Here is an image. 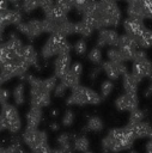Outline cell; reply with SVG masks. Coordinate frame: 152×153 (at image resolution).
Instances as JSON below:
<instances>
[{
	"label": "cell",
	"mask_w": 152,
	"mask_h": 153,
	"mask_svg": "<svg viewBox=\"0 0 152 153\" xmlns=\"http://www.w3.org/2000/svg\"><path fill=\"white\" fill-rule=\"evenodd\" d=\"M135 140L136 139L128 126L113 128L102 139V148L104 153H117L130 149Z\"/></svg>",
	"instance_id": "6da1fadb"
},
{
	"label": "cell",
	"mask_w": 152,
	"mask_h": 153,
	"mask_svg": "<svg viewBox=\"0 0 152 153\" xmlns=\"http://www.w3.org/2000/svg\"><path fill=\"white\" fill-rule=\"evenodd\" d=\"M102 102V97L95 90L86 86H77L71 90L68 98L66 99V104L72 106H84V105H97Z\"/></svg>",
	"instance_id": "7a4b0ae2"
},
{
	"label": "cell",
	"mask_w": 152,
	"mask_h": 153,
	"mask_svg": "<svg viewBox=\"0 0 152 153\" xmlns=\"http://www.w3.org/2000/svg\"><path fill=\"white\" fill-rule=\"evenodd\" d=\"M23 80L28 81L30 85V106H36L41 109L47 108L51 102V96L50 92L42 88V79L28 73Z\"/></svg>",
	"instance_id": "3957f363"
},
{
	"label": "cell",
	"mask_w": 152,
	"mask_h": 153,
	"mask_svg": "<svg viewBox=\"0 0 152 153\" xmlns=\"http://www.w3.org/2000/svg\"><path fill=\"white\" fill-rule=\"evenodd\" d=\"M0 115L5 121L6 124V129L12 133V134H17L19 133L20 128H22V120L18 112V109L16 105L10 104L8 102L1 105L0 109Z\"/></svg>",
	"instance_id": "277c9868"
},
{
	"label": "cell",
	"mask_w": 152,
	"mask_h": 153,
	"mask_svg": "<svg viewBox=\"0 0 152 153\" xmlns=\"http://www.w3.org/2000/svg\"><path fill=\"white\" fill-rule=\"evenodd\" d=\"M139 80L152 75V62L148 60L144 50H136L132 60V72Z\"/></svg>",
	"instance_id": "5b68a950"
},
{
	"label": "cell",
	"mask_w": 152,
	"mask_h": 153,
	"mask_svg": "<svg viewBox=\"0 0 152 153\" xmlns=\"http://www.w3.org/2000/svg\"><path fill=\"white\" fill-rule=\"evenodd\" d=\"M22 140L24 145H26L31 152H36L41 146L48 143V134L44 130H39L38 128H28L25 127Z\"/></svg>",
	"instance_id": "8992f818"
},
{
	"label": "cell",
	"mask_w": 152,
	"mask_h": 153,
	"mask_svg": "<svg viewBox=\"0 0 152 153\" xmlns=\"http://www.w3.org/2000/svg\"><path fill=\"white\" fill-rule=\"evenodd\" d=\"M65 37L57 36V35H49L48 39L44 42L42 49H41V55L43 60H48L53 56H59L61 51L62 43L65 42Z\"/></svg>",
	"instance_id": "52a82bcc"
},
{
	"label": "cell",
	"mask_w": 152,
	"mask_h": 153,
	"mask_svg": "<svg viewBox=\"0 0 152 153\" xmlns=\"http://www.w3.org/2000/svg\"><path fill=\"white\" fill-rule=\"evenodd\" d=\"M117 48L121 50L124 62L126 61H132L134 55H135V53H136V50H139V47H138V43H136L135 38L129 36V35H127V33L120 35Z\"/></svg>",
	"instance_id": "ba28073f"
},
{
	"label": "cell",
	"mask_w": 152,
	"mask_h": 153,
	"mask_svg": "<svg viewBox=\"0 0 152 153\" xmlns=\"http://www.w3.org/2000/svg\"><path fill=\"white\" fill-rule=\"evenodd\" d=\"M17 29L23 35H25L29 41H34L35 38H37L39 35H42L44 32L42 19H37V18L30 19L28 22H23L22 24H19L17 26Z\"/></svg>",
	"instance_id": "9c48e42d"
},
{
	"label": "cell",
	"mask_w": 152,
	"mask_h": 153,
	"mask_svg": "<svg viewBox=\"0 0 152 153\" xmlns=\"http://www.w3.org/2000/svg\"><path fill=\"white\" fill-rule=\"evenodd\" d=\"M83 74V65L79 62H75L71 66L69 71L60 79V81L67 87V88H74L77 86H79L80 82V78Z\"/></svg>",
	"instance_id": "30bf717a"
},
{
	"label": "cell",
	"mask_w": 152,
	"mask_h": 153,
	"mask_svg": "<svg viewBox=\"0 0 152 153\" xmlns=\"http://www.w3.org/2000/svg\"><path fill=\"white\" fill-rule=\"evenodd\" d=\"M139 105V98L136 93L124 92L123 94L118 96L115 100V108L118 111H132L136 109Z\"/></svg>",
	"instance_id": "8fae6325"
},
{
	"label": "cell",
	"mask_w": 152,
	"mask_h": 153,
	"mask_svg": "<svg viewBox=\"0 0 152 153\" xmlns=\"http://www.w3.org/2000/svg\"><path fill=\"white\" fill-rule=\"evenodd\" d=\"M102 71H104L105 75L109 78V80H117L120 76H123L128 73L127 67L124 62H111V61H104L102 62Z\"/></svg>",
	"instance_id": "7c38bea8"
},
{
	"label": "cell",
	"mask_w": 152,
	"mask_h": 153,
	"mask_svg": "<svg viewBox=\"0 0 152 153\" xmlns=\"http://www.w3.org/2000/svg\"><path fill=\"white\" fill-rule=\"evenodd\" d=\"M118 39H120V35L114 29H109V27L102 29V30H99V33L97 36V45L99 48L108 47V45L114 48V47H117Z\"/></svg>",
	"instance_id": "4fadbf2b"
},
{
	"label": "cell",
	"mask_w": 152,
	"mask_h": 153,
	"mask_svg": "<svg viewBox=\"0 0 152 153\" xmlns=\"http://www.w3.org/2000/svg\"><path fill=\"white\" fill-rule=\"evenodd\" d=\"M71 55L65 54V55H59L56 56L54 61V75L57 79H61L71 68Z\"/></svg>",
	"instance_id": "5bb4252c"
},
{
	"label": "cell",
	"mask_w": 152,
	"mask_h": 153,
	"mask_svg": "<svg viewBox=\"0 0 152 153\" xmlns=\"http://www.w3.org/2000/svg\"><path fill=\"white\" fill-rule=\"evenodd\" d=\"M123 29H124V33L132 36V37H138L146 27L144 25L142 22L133 19V18H126L123 20Z\"/></svg>",
	"instance_id": "9a60e30c"
},
{
	"label": "cell",
	"mask_w": 152,
	"mask_h": 153,
	"mask_svg": "<svg viewBox=\"0 0 152 153\" xmlns=\"http://www.w3.org/2000/svg\"><path fill=\"white\" fill-rule=\"evenodd\" d=\"M43 118V111L41 108L31 106L30 110L25 114V122L28 128H38Z\"/></svg>",
	"instance_id": "2e32d148"
},
{
	"label": "cell",
	"mask_w": 152,
	"mask_h": 153,
	"mask_svg": "<svg viewBox=\"0 0 152 153\" xmlns=\"http://www.w3.org/2000/svg\"><path fill=\"white\" fill-rule=\"evenodd\" d=\"M22 57L24 60V62L29 66V67H38V53L35 49L34 45L31 44H24L23 48V53H22Z\"/></svg>",
	"instance_id": "e0dca14e"
},
{
	"label": "cell",
	"mask_w": 152,
	"mask_h": 153,
	"mask_svg": "<svg viewBox=\"0 0 152 153\" xmlns=\"http://www.w3.org/2000/svg\"><path fill=\"white\" fill-rule=\"evenodd\" d=\"M4 18L6 22V25H16L23 23V11L20 8H7L4 10Z\"/></svg>",
	"instance_id": "ac0fdd59"
},
{
	"label": "cell",
	"mask_w": 152,
	"mask_h": 153,
	"mask_svg": "<svg viewBox=\"0 0 152 153\" xmlns=\"http://www.w3.org/2000/svg\"><path fill=\"white\" fill-rule=\"evenodd\" d=\"M128 126V124H127ZM132 130V133L134 134L135 139H142V137H148L151 131H152V127L150 126V123L142 121L138 124H134V126H128Z\"/></svg>",
	"instance_id": "d6986e66"
},
{
	"label": "cell",
	"mask_w": 152,
	"mask_h": 153,
	"mask_svg": "<svg viewBox=\"0 0 152 153\" xmlns=\"http://www.w3.org/2000/svg\"><path fill=\"white\" fill-rule=\"evenodd\" d=\"M141 80H139L135 75H133L132 73H127L122 76V86L123 90L126 92H132V93H136L139 84Z\"/></svg>",
	"instance_id": "ffe728a7"
},
{
	"label": "cell",
	"mask_w": 152,
	"mask_h": 153,
	"mask_svg": "<svg viewBox=\"0 0 152 153\" xmlns=\"http://www.w3.org/2000/svg\"><path fill=\"white\" fill-rule=\"evenodd\" d=\"M72 147L74 152H80L85 153L89 151L90 147V141L85 135H75L72 141Z\"/></svg>",
	"instance_id": "44dd1931"
},
{
	"label": "cell",
	"mask_w": 152,
	"mask_h": 153,
	"mask_svg": "<svg viewBox=\"0 0 152 153\" xmlns=\"http://www.w3.org/2000/svg\"><path fill=\"white\" fill-rule=\"evenodd\" d=\"M57 147L62 149L65 153H73V147H72V135L68 133H61L56 137Z\"/></svg>",
	"instance_id": "7402d4cb"
},
{
	"label": "cell",
	"mask_w": 152,
	"mask_h": 153,
	"mask_svg": "<svg viewBox=\"0 0 152 153\" xmlns=\"http://www.w3.org/2000/svg\"><path fill=\"white\" fill-rule=\"evenodd\" d=\"M135 41L140 49H147L152 47V31L146 27L138 37H135Z\"/></svg>",
	"instance_id": "603a6c76"
},
{
	"label": "cell",
	"mask_w": 152,
	"mask_h": 153,
	"mask_svg": "<svg viewBox=\"0 0 152 153\" xmlns=\"http://www.w3.org/2000/svg\"><path fill=\"white\" fill-rule=\"evenodd\" d=\"M104 124H103V121L101 117L98 116H91L89 117L87 122H86V126L84 127V130H87V131H95V133H98L103 129Z\"/></svg>",
	"instance_id": "cb8c5ba5"
},
{
	"label": "cell",
	"mask_w": 152,
	"mask_h": 153,
	"mask_svg": "<svg viewBox=\"0 0 152 153\" xmlns=\"http://www.w3.org/2000/svg\"><path fill=\"white\" fill-rule=\"evenodd\" d=\"M13 99L17 105H23L25 102V85L24 82H19L14 88H13Z\"/></svg>",
	"instance_id": "d4e9b609"
},
{
	"label": "cell",
	"mask_w": 152,
	"mask_h": 153,
	"mask_svg": "<svg viewBox=\"0 0 152 153\" xmlns=\"http://www.w3.org/2000/svg\"><path fill=\"white\" fill-rule=\"evenodd\" d=\"M93 30L95 29L84 20H80V22L75 23V33H78L83 37H90L92 35Z\"/></svg>",
	"instance_id": "484cf974"
},
{
	"label": "cell",
	"mask_w": 152,
	"mask_h": 153,
	"mask_svg": "<svg viewBox=\"0 0 152 153\" xmlns=\"http://www.w3.org/2000/svg\"><path fill=\"white\" fill-rule=\"evenodd\" d=\"M144 111L140 110L139 108L129 111V117H128V126H134V124H138L140 122L144 121Z\"/></svg>",
	"instance_id": "4316f807"
},
{
	"label": "cell",
	"mask_w": 152,
	"mask_h": 153,
	"mask_svg": "<svg viewBox=\"0 0 152 153\" xmlns=\"http://www.w3.org/2000/svg\"><path fill=\"white\" fill-rule=\"evenodd\" d=\"M107 56H108V61H111V62H124L122 53L117 47L110 48L107 51Z\"/></svg>",
	"instance_id": "83f0119b"
},
{
	"label": "cell",
	"mask_w": 152,
	"mask_h": 153,
	"mask_svg": "<svg viewBox=\"0 0 152 153\" xmlns=\"http://www.w3.org/2000/svg\"><path fill=\"white\" fill-rule=\"evenodd\" d=\"M55 7L63 14H67L74 7V4L72 0H55Z\"/></svg>",
	"instance_id": "f1b7e54d"
},
{
	"label": "cell",
	"mask_w": 152,
	"mask_h": 153,
	"mask_svg": "<svg viewBox=\"0 0 152 153\" xmlns=\"http://www.w3.org/2000/svg\"><path fill=\"white\" fill-rule=\"evenodd\" d=\"M37 7H39L38 5V0H22V11L24 13H31L34 12Z\"/></svg>",
	"instance_id": "f546056e"
},
{
	"label": "cell",
	"mask_w": 152,
	"mask_h": 153,
	"mask_svg": "<svg viewBox=\"0 0 152 153\" xmlns=\"http://www.w3.org/2000/svg\"><path fill=\"white\" fill-rule=\"evenodd\" d=\"M87 57H89V60H90L92 63H95V65L101 63V62H102V57H103L101 48H99V47H95V48H92V49L90 50Z\"/></svg>",
	"instance_id": "4dcf8cb0"
},
{
	"label": "cell",
	"mask_w": 152,
	"mask_h": 153,
	"mask_svg": "<svg viewBox=\"0 0 152 153\" xmlns=\"http://www.w3.org/2000/svg\"><path fill=\"white\" fill-rule=\"evenodd\" d=\"M114 90V82L113 80H104L102 84H101V97L102 99L103 98H107L110 96V93L113 92Z\"/></svg>",
	"instance_id": "1f68e13d"
},
{
	"label": "cell",
	"mask_w": 152,
	"mask_h": 153,
	"mask_svg": "<svg viewBox=\"0 0 152 153\" xmlns=\"http://www.w3.org/2000/svg\"><path fill=\"white\" fill-rule=\"evenodd\" d=\"M74 122V111L72 109H67L61 118V123L63 127H71Z\"/></svg>",
	"instance_id": "d6a6232c"
},
{
	"label": "cell",
	"mask_w": 152,
	"mask_h": 153,
	"mask_svg": "<svg viewBox=\"0 0 152 153\" xmlns=\"http://www.w3.org/2000/svg\"><path fill=\"white\" fill-rule=\"evenodd\" d=\"M86 48H87L86 42H85V39H83V38L78 39V41L74 43V45H73V50H74V53H75L77 55H84V54L86 53Z\"/></svg>",
	"instance_id": "836d02e7"
},
{
	"label": "cell",
	"mask_w": 152,
	"mask_h": 153,
	"mask_svg": "<svg viewBox=\"0 0 152 153\" xmlns=\"http://www.w3.org/2000/svg\"><path fill=\"white\" fill-rule=\"evenodd\" d=\"M38 5L44 14H48L55 7V0H38Z\"/></svg>",
	"instance_id": "e575fe53"
},
{
	"label": "cell",
	"mask_w": 152,
	"mask_h": 153,
	"mask_svg": "<svg viewBox=\"0 0 152 153\" xmlns=\"http://www.w3.org/2000/svg\"><path fill=\"white\" fill-rule=\"evenodd\" d=\"M23 140L22 137H18V136H13L11 139V146L17 151V153H24V148H23Z\"/></svg>",
	"instance_id": "d590c367"
},
{
	"label": "cell",
	"mask_w": 152,
	"mask_h": 153,
	"mask_svg": "<svg viewBox=\"0 0 152 153\" xmlns=\"http://www.w3.org/2000/svg\"><path fill=\"white\" fill-rule=\"evenodd\" d=\"M67 87L61 82V81H59L57 82V85H56V87L54 88V96L55 97H57V98H62V97H65L66 96V92H67Z\"/></svg>",
	"instance_id": "8d00e7d4"
},
{
	"label": "cell",
	"mask_w": 152,
	"mask_h": 153,
	"mask_svg": "<svg viewBox=\"0 0 152 153\" xmlns=\"http://www.w3.org/2000/svg\"><path fill=\"white\" fill-rule=\"evenodd\" d=\"M101 71H102V67H95V68H92L91 71H90V79L91 80H95V79H97V76L101 74Z\"/></svg>",
	"instance_id": "74e56055"
},
{
	"label": "cell",
	"mask_w": 152,
	"mask_h": 153,
	"mask_svg": "<svg viewBox=\"0 0 152 153\" xmlns=\"http://www.w3.org/2000/svg\"><path fill=\"white\" fill-rule=\"evenodd\" d=\"M32 153H53V149L49 146V143H45V145L41 146L36 152H32Z\"/></svg>",
	"instance_id": "f35d334b"
},
{
	"label": "cell",
	"mask_w": 152,
	"mask_h": 153,
	"mask_svg": "<svg viewBox=\"0 0 152 153\" xmlns=\"http://www.w3.org/2000/svg\"><path fill=\"white\" fill-rule=\"evenodd\" d=\"M49 128H50L53 131H57V130L60 129V126H59V123H56L55 121H53V122L49 124Z\"/></svg>",
	"instance_id": "ab89813d"
},
{
	"label": "cell",
	"mask_w": 152,
	"mask_h": 153,
	"mask_svg": "<svg viewBox=\"0 0 152 153\" xmlns=\"http://www.w3.org/2000/svg\"><path fill=\"white\" fill-rule=\"evenodd\" d=\"M5 129H6V124H5L4 118H2L1 115H0V133H1L2 130H5Z\"/></svg>",
	"instance_id": "60d3db41"
},
{
	"label": "cell",
	"mask_w": 152,
	"mask_h": 153,
	"mask_svg": "<svg viewBox=\"0 0 152 153\" xmlns=\"http://www.w3.org/2000/svg\"><path fill=\"white\" fill-rule=\"evenodd\" d=\"M146 153H152V141L151 140L146 143Z\"/></svg>",
	"instance_id": "b9f144b4"
},
{
	"label": "cell",
	"mask_w": 152,
	"mask_h": 153,
	"mask_svg": "<svg viewBox=\"0 0 152 153\" xmlns=\"http://www.w3.org/2000/svg\"><path fill=\"white\" fill-rule=\"evenodd\" d=\"M53 153H65V152L57 147V148H54V149H53Z\"/></svg>",
	"instance_id": "7bdbcfd3"
},
{
	"label": "cell",
	"mask_w": 152,
	"mask_h": 153,
	"mask_svg": "<svg viewBox=\"0 0 152 153\" xmlns=\"http://www.w3.org/2000/svg\"><path fill=\"white\" fill-rule=\"evenodd\" d=\"M0 153H7L6 152V146H0Z\"/></svg>",
	"instance_id": "ee69618b"
},
{
	"label": "cell",
	"mask_w": 152,
	"mask_h": 153,
	"mask_svg": "<svg viewBox=\"0 0 152 153\" xmlns=\"http://www.w3.org/2000/svg\"><path fill=\"white\" fill-rule=\"evenodd\" d=\"M51 116H57V110H56V109H53V111H51Z\"/></svg>",
	"instance_id": "f6af8a7d"
},
{
	"label": "cell",
	"mask_w": 152,
	"mask_h": 153,
	"mask_svg": "<svg viewBox=\"0 0 152 153\" xmlns=\"http://www.w3.org/2000/svg\"><path fill=\"white\" fill-rule=\"evenodd\" d=\"M148 92H150V93H152V79H151V81H150V86H148Z\"/></svg>",
	"instance_id": "bcb514c9"
},
{
	"label": "cell",
	"mask_w": 152,
	"mask_h": 153,
	"mask_svg": "<svg viewBox=\"0 0 152 153\" xmlns=\"http://www.w3.org/2000/svg\"><path fill=\"white\" fill-rule=\"evenodd\" d=\"M99 1H103V2H116L117 0H99Z\"/></svg>",
	"instance_id": "7dc6e473"
},
{
	"label": "cell",
	"mask_w": 152,
	"mask_h": 153,
	"mask_svg": "<svg viewBox=\"0 0 152 153\" xmlns=\"http://www.w3.org/2000/svg\"><path fill=\"white\" fill-rule=\"evenodd\" d=\"M4 82H5V81L2 80V78H1V75H0V87H1V85H2Z\"/></svg>",
	"instance_id": "c3c4849f"
},
{
	"label": "cell",
	"mask_w": 152,
	"mask_h": 153,
	"mask_svg": "<svg viewBox=\"0 0 152 153\" xmlns=\"http://www.w3.org/2000/svg\"><path fill=\"white\" fill-rule=\"evenodd\" d=\"M148 139L152 141V131H151V134H150V136H148Z\"/></svg>",
	"instance_id": "681fc988"
},
{
	"label": "cell",
	"mask_w": 152,
	"mask_h": 153,
	"mask_svg": "<svg viewBox=\"0 0 152 153\" xmlns=\"http://www.w3.org/2000/svg\"><path fill=\"white\" fill-rule=\"evenodd\" d=\"M24 153H26V152H24ZM31 153H32V152H31Z\"/></svg>",
	"instance_id": "f907efd6"
}]
</instances>
